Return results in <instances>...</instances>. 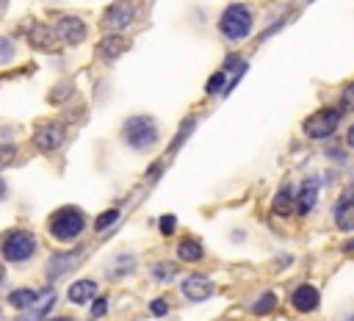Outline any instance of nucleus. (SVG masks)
<instances>
[{
  "label": "nucleus",
  "mask_w": 354,
  "mask_h": 321,
  "mask_svg": "<svg viewBox=\"0 0 354 321\" xmlns=\"http://www.w3.org/2000/svg\"><path fill=\"white\" fill-rule=\"evenodd\" d=\"M64 138H66V130H64V125H58V122H47L44 127L36 130V147L44 149V152L61 147Z\"/></svg>",
  "instance_id": "9d476101"
},
{
  "label": "nucleus",
  "mask_w": 354,
  "mask_h": 321,
  "mask_svg": "<svg viewBox=\"0 0 354 321\" xmlns=\"http://www.w3.org/2000/svg\"><path fill=\"white\" fill-rule=\"evenodd\" d=\"M340 108L346 113H354V80H348L343 89H340Z\"/></svg>",
  "instance_id": "4be33fe9"
},
{
  "label": "nucleus",
  "mask_w": 354,
  "mask_h": 321,
  "mask_svg": "<svg viewBox=\"0 0 354 321\" xmlns=\"http://www.w3.org/2000/svg\"><path fill=\"white\" fill-rule=\"evenodd\" d=\"M158 224H160V232H163V235H171V232H174V224H177V219H174V216H163Z\"/></svg>",
  "instance_id": "a878e982"
},
{
  "label": "nucleus",
  "mask_w": 354,
  "mask_h": 321,
  "mask_svg": "<svg viewBox=\"0 0 354 321\" xmlns=\"http://www.w3.org/2000/svg\"><path fill=\"white\" fill-rule=\"evenodd\" d=\"M11 55H14V44L8 39H0V64L11 61Z\"/></svg>",
  "instance_id": "393cba45"
},
{
  "label": "nucleus",
  "mask_w": 354,
  "mask_h": 321,
  "mask_svg": "<svg viewBox=\"0 0 354 321\" xmlns=\"http://www.w3.org/2000/svg\"><path fill=\"white\" fill-rule=\"evenodd\" d=\"M348 194H354V185H351V188H348Z\"/></svg>",
  "instance_id": "e433bc0d"
},
{
  "label": "nucleus",
  "mask_w": 354,
  "mask_h": 321,
  "mask_svg": "<svg viewBox=\"0 0 354 321\" xmlns=\"http://www.w3.org/2000/svg\"><path fill=\"white\" fill-rule=\"evenodd\" d=\"M213 291H216V285H213V279L205 277V274H191V277L183 282V293H185V299H191V302L210 299Z\"/></svg>",
  "instance_id": "1a4fd4ad"
},
{
  "label": "nucleus",
  "mask_w": 354,
  "mask_h": 321,
  "mask_svg": "<svg viewBox=\"0 0 354 321\" xmlns=\"http://www.w3.org/2000/svg\"><path fill=\"white\" fill-rule=\"evenodd\" d=\"M337 321H354V313H346V315H340Z\"/></svg>",
  "instance_id": "473e14b6"
},
{
  "label": "nucleus",
  "mask_w": 354,
  "mask_h": 321,
  "mask_svg": "<svg viewBox=\"0 0 354 321\" xmlns=\"http://www.w3.org/2000/svg\"><path fill=\"white\" fill-rule=\"evenodd\" d=\"M271 210H274L277 216H290V213H296V185L285 183V185L274 194V199H271Z\"/></svg>",
  "instance_id": "ddd939ff"
},
{
  "label": "nucleus",
  "mask_w": 354,
  "mask_h": 321,
  "mask_svg": "<svg viewBox=\"0 0 354 321\" xmlns=\"http://www.w3.org/2000/svg\"><path fill=\"white\" fill-rule=\"evenodd\" d=\"M124 141L133 147V149H149L155 141H158V125L152 116H130L124 122Z\"/></svg>",
  "instance_id": "20e7f679"
},
{
  "label": "nucleus",
  "mask_w": 354,
  "mask_h": 321,
  "mask_svg": "<svg viewBox=\"0 0 354 321\" xmlns=\"http://www.w3.org/2000/svg\"><path fill=\"white\" fill-rule=\"evenodd\" d=\"M326 155L335 158V163H346V149H343V147H329Z\"/></svg>",
  "instance_id": "c85d7f7f"
},
{
  "label": "nucleus",
  "mask_w": 354,
  "mask_h": 321,
  "mask_svg": "<svg viewBox=\"0 0 354 321\" xmlns=\"http://www.w3.org/2000/svg\"><path fill=\"white\" fill-rule=\"evenodd\" d=\"M94 293H97V282L94 279H77V282H72L69 285V302H75V304H83V302H88V299H94Z\"/></svg>",
  "instance_id": "4468645a"
},
{
  "label": "nucleus",
  "mask_w": 354,
  "mask_h": 321,
  "mask_svg": "<svg viewBox=\"0 0 354 321\" xmlns=\"http://www.w3.org/2000/svg\"><path fill=\"white\" fill-rule=\"evenodd\" d=\"M124 47H127V42H124L119 33H111V36H105V39L100 42V47H97V50H100V55H102V58H116Z\"/></svg>",
  "instance_id": "f3484780"
},
{
  "label": "nucleus",
  "mask_w": 354,
  "mask_h": 321,
  "mask_svg": "<svg viewBox=\"0 0 354 321\" xmlns=\"http://www.w3.org/2000/svg\"><path fill=\"white\" fill-rule=\"evenodd\" d=\"M343 108L337 105H324V108H318L315 113H310L307 119H304V125H301V133L310 138V141H326V138H332L335 133H337V127H340V122H343Z\"/></svg>",
  "instance_id": "f03ea898"
},
{
  "label": "nucleus",
  "mask_w": 354,
  "mask_h": 321,
  "mask_svg": "<svg viewBox=\"0 0 354 321\" xmlns=\"http://www.w3.org/2000/svg\"><path fill=\"white\" fill-rule=\"evenodd\" d=\"M53 302H55V296H53V291H50V293H47V299L33 310V315H30V318H36V321H39V318H44V315H47V310L53 307Z\"/></svg>",
  "instance_id": "b1692460"
},
{
  "label": "nucleus",
  "mask_w": 354,
  "mask_h": 321,
  "mask_svg": "<svg viewBox=\"0 0 354 321\" xmlns=\"http://www.w3.org/2000/svg\"><path fill=\"white\" fill-rule=\"evenodd\" d=\"M116 219H119V210H116V208H113V210H105V213H100V216H97L94 230H97V232H105Z\"/></svg>",
  "instance_id": "5701e85b"
},
{
  "label": "nucleus",
  "mask_w": 354,
  "mask_h": 321,
  "mask_svg": "<svg viewBox=\"0 0 354 321\" xmlns=\"http://www.w3.org/2000/svg\"><path fill=\"white\" fill-rule=\"evenodd\" d=\"M47 230H50V235L55 238V241H75L83 230H86V216L77 210V208H72V205H66V208H61V210H55L50 219H47Z\"/></svg>",
  "instance_id": "7ed1b4c3"
},
{
  "label": "nucleus",
  "mask_w": 354,
  "mask_h": 321,
  "mask_svg": "<svg viewBox=\"0 0 354 321\" xmlns=\"http://www.w3.org/2000/svg\"><path fill=\"white\" fill-rule=\"evenodd\" d=\"M174 271H177V266H174V263H155V266H152V277H155V279H160V282L174 279Z\"/></svg>",
  "instance_id": "412c9836"
},
{
  "label": "nucleus",
  "mask_w": 354,
  "mask_h": 321,
  "mask_svg": "<svg viewBox=\"0 0 354 321\" xmlns=\"http://www.w3.org/2000/svg\"><path fill=\"white\" fill-rule=\"evenodd\" d=\"M202 244L196 241V238H183L180 244H177V257L180 260H185V263H196V260H202Z\"/></svg>",
  "instance_id": "dca6fc26"
},
{
  "label": "nucleus",
  "mask_w": 354,
  "mask_h": 321,
  "mask_svg": "<svg viewBox=\"0 0 354 321\" xmlns=\"http://www.w3.org/2000/svg\"><path fill=\"white\" fill-rule=\"evenodd\" d=\"M290 304L296 313H315L321 307V291L313 282H301L290 291Z\"/></svg>",
  "instance_id": "0eeeda50"
},
{
  "label": "nucleus",
  "mask_w": 354,
  "mask_h": 321,
  "mask_svg": "<svg viewBox=\"0 0 354 321\" xmlns=\"http://www.w3.org/2000/svg\"><path fill=\"white\" fill-rule=\"evenodd\" d=\"M340 249H343V252H348V255H354V238H351V241H346Z\"/></svg>",
  "instance_id": "7c9ffc66"
},
{
  "label": "nucleus",
  "mask_w": 354,
  "mask_h": 321,
  "mask_svg": "<svg viewBox=\"0 0 354 321\" xmlns=\"http://www.w3.org/2000/svg\"><path fill=\"white\" fill-rule=\"evenodd\" d=\"M39 296H41V293H36L33 288H17V291L8 293V304L17 307V310H25V307H30Z\"/></svg>",
  "instance_id": "a211bd4d"
},
{
  "label": "nucleus",
  "mask_w": 354,
  "mask_h": 321,
  "mask_svg": "<svg viewBox=\"0 0 354 321\" xmlns=\"http://www.w3.org/2000/svg\"><path fill=\"white\" fill-rule=\"evenodd\" d=\"M55 33L66 42V44H80L86 39V22L80 17H64L55 28Z\"/></svg>",
  "instance_id": "f8f14e48"
},
{
  "label": "nucleus",
  "mask_w": 354,
  "mask_h": 321,
  "mask_svg": "<svg viewBox=\"0 0 354 321\" xmlns=\"http://www.w3.org/2000/svg\"><path fill=\"white\" fill-rule=\"evenodd\" d=\"M133 19H136V8H133V6H127V3H113V6L105 11V25H108L113 33L124 30Z\"/></svg>",
  "instance_id": "9b49d317"
},
{
  "label": "nucleus",
  "mask_w": 354,
  "mask_h": 321,
  "mask_svg": "<svg viewBox=\"0 0 354 321\" xmlns=\"http://www.w3.org/2000/svg\"><path fill=\"white\" fill-rule=\"evenodd\" d=\"M80 260V249H75V252H61V255H55L53 260H50V266H47V271H50V279H55L58 274H64V271H69L75 263Z\"/></svg>",
  "instance_id": "2eb2a0df"
},
{
  "label": "nucleus",
  "mask_w": 354,
  "mask_h": 321,
  "mask_svg": "<svg viewBox=\"0 0 354 321\" xmlns=\"http://www.w3.org/2000/svg\"><path fill=\"white\" fill-rule=\"evenodd\" d=\"M343 144L348 147V149H354V122L346 127V136H343Z\"/></svg>",
  "instance_id": "c756f323"
},
{
  "label": "nucleus",
  "mask_w": 354,
  "mask_h": 321,
  "mask_svg": "<svg viewBox=\"0 0 354 321\" xmlns=\"http://www.w3.org/2000/svg\"><path fill=\"white\" fill-rule=\"evenodd\" d=\"M6 6H8V0H0V14L6 11Z\"/></svg>",
  "instance_id": "72a5a7b5"
},
{
  "label": "nucleus",
  "mask_w": 354,
  "mask_h": 321,
  "mask_svg": "<svg viewBox=\"0 0 354 321\" xmlns=\"http://www.w3.org/2000/svg\"><path fill=\"white\" fill-rule=\"evenodd\" d=\"M321 183L324 177L321 174H307L296 183V216H310L318 205V196H321Z\"/></svg>",
  "instance_id": "423d86ee"
},
{
  "label": "nucleus",
  "mask_w": 354,
  "mask_h": 321,
  "mask_svg": "<svg viewBox=\"0 0 354 321\" xmlns=\"http://www.w3.org/2000/svg\"><path fill=\"white\" fill-rule=\"evenodd\" d=\"M28 39H30V44L33 47H50L53 44V30L47 28V25H36V28H30V33H28Z\"/></svg>",
  "instance_id": "aec40b11"
},
{
  "label": "nucleus",
  "mask_w": 354,
  "mask_h": 321,
  "mask_svg": "<svg viewBox=\"0 0 354 321\" xmlns=\"http://www.w3.org/2000/svg\"><path fill=\"white\" fill-rule=\"evenodd\" d=\"M274 307H277V293H274V291H263V293L252 302V313H254V315H268Z\"/></svg>",
  "instance_id": "6ab92c4d"
},
{
  "label": "nucleus",
  "mask_w": 354,
  "mask_h": 321,
  "mask_svg": "<svg viewBox=\"0 0 354 321\" xmlns=\"http://www.w3.org/2000/svg\"><path fill=\"white\" fill-rule=\"evenodd\" d=\"M0 252H3V257L11 260V263H25V260H30L33 252H36V238H33L28 230H11V232L3 235Z\"/></svg>",
  "instance_id": "39448f33"
},
{
  "label": "nucleus",
  "mask_w": 354,
  "mask_h": 321,
  "mask_svg": "<svg viewBox=\"0 0 354 321\" xmlns=\"http://www.w3.org/2000/svg\"><path fill=\"white\" fill-rule=\"evenodd\" d=\"M50 321H72V318H50Z\"/></svg>",
  "instance_id": "f704fd0d"
},
{
  "label": "nucleus",
  "mask_w": 354,
  "mask_h": 321,
  "mask_svg": "<svg viewBox=\"0 0 354 321\" xmlns=\"http://www.w3.org/2000/svg\"><path fill=\"white\" fill-rule=\"evenodd\" d=\"M3 196H6V180L0 177V199H3Z\"/></svg>",
  "instance_id": "2f4dec72"
},
{
  "label": "nucleus",
  "mask_w": 354,
  "mask_h": 321,
  "mask_svg": "<svg viewBox=\"0 0 354 321\" xmlns=\"http://www.w3.org/2000/svg\"><path fill=\"white\" fill-rule=\"evenodd\" d=\"M3 277H6V274H3V263H0V282H3Z\"/></svg>",
  "instance_id": "c9c22d12"
},
{
  "label": "nucleus",
  "mask_w": 354,
  "mask_h": 321,
  "mask_svg": "<svg viewBox=\"0 0 354 321\" xmlns=\"http://www.w3.org/2000/svg\"><path fill=\"white\" fill-rule=\"evenodd\" d=\"M252 28H254V14L246 3H230L221 17H218V30L224 39L230 42H243L252 36Z\"/></svg>",
  "instance_id": "f257e3e1"
},
{
  "label": "nucleus",
  "mask_w": 354,
  "mask_h": 321,
  "mask_svg": "<svg viewBox=\"0 0 354 321\" xmlns=\"http://www.w3.org/2000/svg\"><path fill=\"white\" fill-rule=\"evenodd\" d=\"M332 221L337 230L343 232H354V194H343L335 205H332Z\"/></svg>",
  "instance_id": "6e6552de"
},
{
  "label": "nucleus",
  "mask_w": 354,
  "mask_h": 321,
  "mask_svg": "<svg viewBox=\"0 0 354 321\" xmlns=\"http://www.w3.org/2000/svg\"><path fill=\"white\" fill-rule=\"evenodd\" d=\"M105 310H108V299H94V304H91V315H94V318H102Z\"/></svg>",
  "instance_id": "bb28decb"
},
{
  "label": "nucleus",
  "mask_w": 354,
  "mask_h": 321,
  "mask_svg": "<svg viewBox=\"0 0 354 321\" xmlns=\"http://www.w3.org/2000/svg\"><path fill=\"white\" fill-rule=\"evenodd\" d=\"M149 310H152L155 315H166L169 304H166V299H152V302H149Z\"/></svg>",
  "instance_id": "cd10ccee"
}]
</instances>
